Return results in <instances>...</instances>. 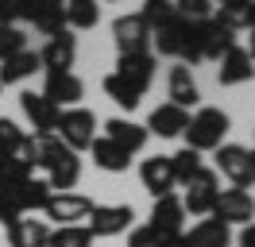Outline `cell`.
Returning <instances> with one entry per match:
<instances>
[{
    "instance_id": "cell-33",
    "label": "cell",
    "mask_w": 255,
    "mask_h": 247,
    "mask_svg": "<svg viewBox=\"0 0 255 247\" xmlns=\"http://www.w3.org/2000/svg\"><path fill=\"white\" fill-rule=\"evenodd\" d=\"M128 247H162V240L143 224V228H135L131 236H128Z\"/></svg>"
},
{
    "instance_id": "cell-27",
    "label": "cell",
    "mask_w": 255,
    "mask_h": 247,
    "mask_svg": "<svg viewBox=\"0 0 255 247\" xmlns=\"http://www.w3.org/2000/svg\"><path fill=\"white\" fill-rule=\"evenodd\" d=\"M31 23H35V31H43V35H58V31H66V12H62V4L47 0Z\"/></svg>"
},
{
    "instance_id": "cell-35",
    "label": "cell",
    "mask_w": 255,
    "mask_h": 247,
    "mask_svg": "<svg viewBox=\"0 0 255 247\" xmlns=\"http://www.w3.org/2000/svg\"><path fill=\"white\" fill-rule=\"evenodd\" d=\"M162 247H190V240H186V236H174V240H162Z\"/></svg>"
},
{
    "instance_id": "cell-7",
    "label": "cell",
    "mask_w": 255,
    "mask_h": 247,
    "mask_svg": "<svg viewBox=\"0 0 255 247\" xmlns=\"http://www.w3.org/2000/svg\"><path fill=\"white\" fill-rule=\"evenodd\" d=\"M43 213H47V220H54L58 228H66V224H85L89 213H93V201L81 197V193H50Z\"/></svg>"
},
{
    "instance_id": "cell-18",
    "label": "cell",
    "mask_w": 255,
    "mask_h": 247,
    "mask_svg": "<svg viewBox=\"0 0 255 247\" xmlns=\"http://www.w3.org/2000/svg\"><path fill=\"white\" fill-rule=\"evenodd\" d=\"M0 151L12 162H27L31 166V135L16 120H8V116H0Z\"/></svg>"
},
{
    "instance_id": "cell-37",
    "label": "cell",
    "mask_w": 255,
    "mask_h": 247,
    "mask_svg": "<svg viewBox=\"0 0 255 247\" xmlns=\"http://www.w3.org/2000/svg\"><path fill=\"white\" fill-rule=\"evenodd\" d=\"M12 166V158H4V151H0V170H8ZM23 166H27V162H23Z\"/></svg>"
},
{
    "instance_id": "cell-5",
    "label": "cell",
    "mask_w": 255,
    "mask_h": 247,
    "mask_svg": "<svg viewBox=\"0 0 255 247\" xmlns=\"http://www.w3.org/2000/svg\"><path fill=\"white\" fill-rule=\"evenodd\" d=\"M112 43L120 50V58H124V54H147V50H151V27H147V19L139 12L135 15H116V19H112Z\"/></svg>"
},
{
    "instance_id": "cell-20",
    "label": "cell",
    "mask_w": 255,
    "mask_h": 247,
    "mask_svg": "<svg viewBox=\"0 0 255 247\" xmlns=\"http://www.w3.org/2000/svg\"><path fill=\"white\" fill-rule=\"evenodd\" d=\"M166 89H170V105H178V108H186L190 112L197 101H201V89H197V81H193V74H190V66H170V77H166Z\"/></svg>"
},
{
    "instance_id": "cell-36",
    "label": "cell",
    "mask_w": 255,
    "mask_h": 247,
    "mask_svg": "<svg viewBox=\"0 0 255 247\" xmlns=\"http://www.w3.org/2000/svg\"><path fill=\"white\" fill-rule=\"evenodd\" d=\"M248 58L255 62V27H252V35H248Z\"/></svg>"
},
{
    "instance_id": "cell-10",
    "label": "cell",
    "mask_w": 255,
    "mask_h": 247,
    "mask_svg": "<svg viewBox=\"0 0 255 247\" xmlns=\"http://www.w3.org/2000/svg\"><path fill=\"white\" fill-rule=\"evenodd\" d=\"M131 220H135L131 205H93L85 228L93 232V240H97V236H120V232L131 228Z\"/></svg>"
},
{
    "instance_id": "cell-17",
    "label": "cell",
    "mask_w": 255,
    "mask_h": 247,
    "mask_svg": "<svg viewBox=\"0 0 255 247\" xmlns=\"http://www.w3.org/2000/svg\"><path fill=\"white\" fill-rule=\"evenodd\" d=\"M105 139H112V143H120L128 154H139L147 147V127L135 120H124V116H112V120H105Z\"/></svg>"
},
{
    "instance_id": "cell-14",
    "label": "cell",
    "mask_w": 255,
    "mask_h": 247,
    "mask_svg": "<svg viewBox=\"0 0 255 247\" xmlns=\"http://www.w3.org/2000/svg\"><path fill=\"white\" fill-rule=\"evenodd\" d=\"M217 170L232 185H244L252 182V158H248V147H236V143H221L217 147Z\"/></svg>"
},
{
    "instance_id": "cell-28",
    "label": "cell",
    "mask_w": 255,
    "mask_h": 247,
    "mask_svg": "<svg viewBox=\"0 0 255 247\" xmlns=\"http://www.w3.org/2000/svg\"><path fill=\"white\" fill-rule=\"evenodd\" d=\"M19 50H27V35H23V27H16V23H0V62L12 58V54H19Z\"/></svg>"
},
{
    "instance_id": "cell-1",
    "label": "cell",
    "mask_w": 255,
    "mask_h": 247,
    "mask_svg": "<svg viewBox=\"0 0 255 247\" xmlns=\"http://www.w3.org/2000/svg\"><path fill=\"white\" fill-rule=\"evenodd\" d=\"M155 70H159V58H155L151 50H147V54H124V58L116 62V70L105 77V93H109L120 108L131 112V108H139L143 93L151 89Z\"/></svg>"
},
{
    "instance_id": "cell-23",
    "label": "cell",
    "mask_w": 255,
    "mask_h": 247,
    "mask_svg": "<svg viewBox=\"0 0 255 247\" xmlns=\"http://www.w3.org/2000/svg\"><path fill=\"white\" fill-rule=\"evenodd\" d=\"M50 244V224L47 220H16L8 228V247H47Z\"/></svg>"
},
{
    "instance_id": "cell-4",
    "label": "cell",
    "mask_w": 255,
    "mask_h": 247,
    "mask_svg": "<svg viewBox=\"0 0 255 247\" xmlns=\"http://www.w3.org/2000/svg\"><path fill=\"white\" fill-rule=\"evenodd\" d=\"M186 197H182V209L193 216H209L213 205H217V193H221V182H217V170H197L193 178H186Z\"/></svg>"
},
{
    "instance_id": "cell-30",
    "label": "cell",
    "mask_w": 255,
    "mask_h": 247,
    "mask_svg": "<svg viewBox=\"0 0 255 247\" xmlns=\"http://www.w3.org/2000/svg\"><path fill=\"white\" fill-rule=\"evenodd\" d=\"M170 166H174V178H178V185H182L186 178H193V174L201 170V154L190 151V147H182L178 154H170Z\"/></svg>"
},
{
    "instance_id": "cell-31",
    "label": "cell",
    "mask_w": 255,
    "mask_h": 247,
    "mask_svg": "<svg viewBox=\"0 0 255 247\" xmlns=\"http://www.w3.org/2000/svg\"><path fill=\"white\" fill-rule=\"evenodd\" d=\"M139 15L147 19V27L155 31L159 23H166V19L174 15V4H170V0H147V4H143V12H139Z\"/></svg>"
},
{
    "instance_id": "cell-22",
    "label": "cell",
    "mask_w": 255,
    "mask_h": 247,
    "mask_svg": "<svg viewBox=\"0 0 255 247\" xmlns=\"http://www.w3.org/2000/svg\"><path fill=\"white\" fill-rule=\"evenodd\" d=\"M89 154H93L97 170H109V174H124L128 166H131V154L120 147V143H112V139H93V147H89Z\"/></svg>"
},
{
    "instance_id": "cell-25",
    "label": "cell",
    "mask_w": 255,
    "mask_h": 247,
    "mask_svg": "<svg viewBox=\"0 0 255 247\" xmlns=\"http://www.w3.org/2000/svg\"><path fill=\"white\" fill-rule=\"evenodd\" d=\"M62 12H66V27L74 31H89L101 23V4L97 0H66Z\"/></svg>"
},
{
    "instance_id": "cell-9",
    "label": "cell",
    "mask_w": 255,
    "mask_h": 247,
    "mask_svg": "<svg viewBox=\"0 0 255 247\" xmlns=\"http://www.w3.org/2000/svg\"><path fill=\"white\" fill-rule=\"evenodd\" d=\"M19 108H23V116L31 120L35 135H54V127H58V116H62V108L54 105V101H47L43 93H19Z\"/></svg>"
},
{
    "instance_id": "cell-24",
    "label": "cell",
    "mask_w": 255,
    "mask_h": 247,
    "mask_svg": "<svg viewBox=\"0 0 255 247\" xmlns=\"http://www.w3.org/2000/svg\"><path fill=\"white\" fill-rule=\"evenodd\" d=\"M186 240H190V247H228L232 244V228L209 216V220H201V224H193V232L186 236Z\"/></svg>"
},
{
    "instance_id": "cell-16",
    "label": "cell",
    "mask_w": 255,
    "mask_h": 247,
    "mask_svg": "<svg viewBox=\"0 0 255 247\" xmlns=\"http://www.w3.org/2000/svg\"><path fill=\"white\" fill-rule=\"evenodd\" d=\"M186 124H190V112L166 101V105H159L155 112H151V120H147L143 127H147V135H159V139H178L182 131H186Z\"/></svg>"
},
{
    "instance_id": "cell-3",
    "label": "cell",
    "mask_w": 255,
    "mask_h": 247,
    "mask_svg": "<svg viewBox=\"0 0 255 247\" xmlns=\"http://www.w3.org/2000/svg\"><path fill=\"white\" fill-rule=\"evenodd\" d=\"M54 135L62 139L70 151H89L97 139V116L89 108H62V116H58V127H54Z\"/></svg>"
},
{
    "instance_id": "cell-38",
    "label": "cell",
    "mask_w": 255,
    "mask_h": 247,
    "mask_svg": "<svg viewBox=\"0 0 255 247\" xmlns=\"http://www.w3.org/2000/svg\"><path fill=\"white\" fill-rule=\"evenodd\" d=\"M248 158H252V182H255V151H248Z\"/></svg>"
},
{
    "instance_id": "cell-2",
    "label": "cell",
    "mask_w": 255,
    "mask_h": 247,
    "mask_svg": "<svg viewBox=\"0 0 255 247\" xmlns=\"http://www.w3.org/2000/svg\"><path fill=\"white\" fill-rule=\"evenodd\" d=\"M228 127H232V120H228L224 108H197L182 135H186V147H190V151L201 154V151H217L221 139L228 135Z\"/></svg>"
},
{
    "instance_id": "cell-32",
    "label": "cell",
    "mask_w": 255,
    "mask_h": 247,
    "mask_svg": "<svg viewBox=\"0 0 255 247\" xmlns=\"http://www.w3.org/2000/svg\"><path fill=\"white\" fill-rule=\"evenodd\" d=\"M0 220H4V228H12L16 220H23V209H19L16 197H12V193H4V189H0Z\"/></svg>"
},
{
    "instance_id": "cell-26",
    "label": "cell",
    "mask_w": 255,
    "mask_h": 247,
    "mask_svg": "<svg viewBox=\"0 0 255 247\" xmlns=\"http://www.w3.org/2000/svg\"><path fill=\"white\" fill-rule=\"evenodd\" d=\"M47 247H93V232L85 224H66V228H50Z\"/></svg>"
},
{
    "instance_id": "cell-6",
    "label": "cell",
    "mask_w": 255,
    "mask_h": 247,
    "mask_svg": "<svg viewBox=\"0 0 255 247\" xmlns=\"http://www.w3.org/2000/svg\"><path fill=\"white\" fill-rule=\"evenodd\" d=\"M213 220H221V224H252L255 216V201L248 189H240V185H232V189H221L217 193V205H213Z\"/></svg>"
},
{
    "instance_id": "cell-8",
    "label": "cell",
    "mask_w": 255,
    "mask_h": 247,
    "mask_svg": "<svg viewBox=\"0 0 255 247\" xmlns=\"http://www.w3.org/2000/svg\"><path fill=\"white\" fill-rule=\"evenodd\" d=\"M182 224H186L182 197H174V193L155 197V209H151V224H147V228L155 232L159 240H174V236H182Z\"/></svg>"
},
{
    "instance_id": "cell-13",
    "label": "cell",
    "mask_w": 255,
    "mask_h": 247,
    "mask_svg": "<svg viewBox=\"0 0 255 247\" xmlns=\"http://www.w3.org/2000/svg\"><path fill=\"white\" fill-rule=\"evenodd\" d=\"M39 62H43V70H47V74H54V70H70V66L78 62V39H74L70 31L50 35L47 46L39 50Z\"/></svg>"
},
{
    "instance_id": "cell-15",
    "label": "cell",
    "mask_w": 255,
    "mask_h": 247,
    "mask_svg": "<svg viewBox=\"0 0 255 247\" xmlns=\"http://www.w3.org/2000/svg\"><path fill=\"white\" fill-rule=\"evenodd\" d=\"M186 39H190V23L182 19V15H170L166 23H159V27L151 31V43L159 46V54H166V58H182V50H186Z\"/></svg>"
},
{
    "instance_id": "cell-12",
    "label": "cell",
    "mask_w": 255,
    "mask_h": 247,
    "mask_svg": "<svg viewBox=\"0 0 255 247\" xmlns=\"http://www.w3.org/2000/svg\"><path fill=\"white\" fill-rule=\"evenodd\" d=\"M139 178H143V189L151 197H166V193H174V166H170V154H155V158H143V166H139Z\"/></svg>"
},
{
    "instance_id": "cell-34",
    "label": "cell",
    "mask_w": 255,
    "mask_h": 247,
    "mask_svg": "<svg viewBox=\"0 0 255 247\" xmlns=\"http://www.w3.org/2000/svg\"><path fill=\"white\" fill-rule=\"evenodd\" d=\"M236 247H255V220L240 228V236H236Z\"/></svg>"
},
{
    "instance_id": "cell-29",
    "label": "cell",
    "mask_w": 255,
    "mask_h": 247,
    "mask_svg": "<svg viewBox=\"0 0 255 247\" xmlns=\"http://www.w3.org/2000/svg\"><path fill=\"white\" fill-rule=\"evenodd\" d=\"M174 12L186 19V23H205L213 19V0H170Z\"/></svg>"
},
{
    "instance_id": "cell-19",
    "label": "cell",
    "mask_w": 255,
    "mask_h": 247,
    "mask_svg": "<svg viewBox=\"0 0 255 247\" xmlns=\"http://www.w3.org/2000/svg\"><path fill=\"white\" fill-rule=\"evenodd\" d=\"M221 66H217V81L221 85H244V81H252L255 77V62L248 58V50H240V46H232L228 54H221Z\"/></svg>"
},
{
    "instance_id": "cell-21",
    "label": "cell",
    "mask_w": 255,
    "mask_h": 247,
    "mask_svg": "<svg viewBox=\"0 0 255 247\" xmlns=\"http://www.w3.org/2000/svg\"><path fill=\"white\" fill-rule=\"evenodd\" d=\"M43 70V62H39V50H19L12 58L0 62V85H19V81H27Z\"/></svg>"
},
{
    "instance_id": "cell-11",
    "label": "cell",
    "mask_w": 255,
    "mask_h": 247,
    "mask_svg": "<svg viewBox=\"0 0 255 247\" xmlns=\"http://www.w3.org/2000/svg\"><path fill=\"white\" fill-rule=\"evenodd\" d=\"M81 93H85V85H81V77L74 74V70H54V74H47V81H43V97L54 101L58 108H78Z\"/></svg>"
},
{
    "instance_id": "cell-39",
    "label": "cell",
    "mask_w": 255,
    "mask_h": 247,
    "mask_svg": "<svg viewBox=\"0 0 255 247\" xmlns=\"http://www.w3.org/2000/svg\"><path fill=\"white\" fill-rule=\"evenodd\" d=\"M54 4H66V0H54Z\"/></svg>"
}]
</instances>
